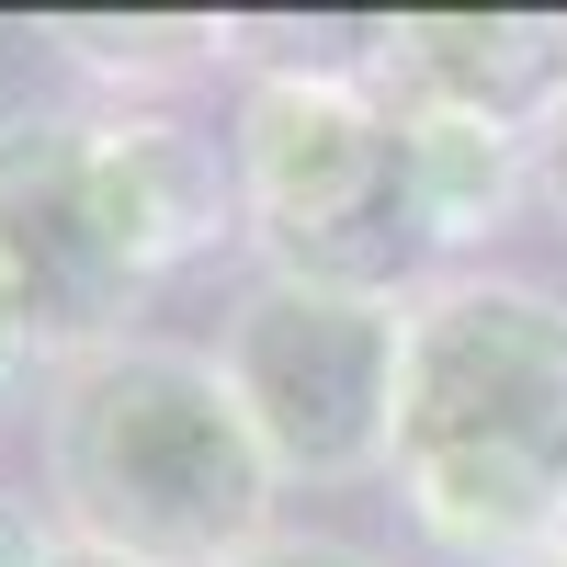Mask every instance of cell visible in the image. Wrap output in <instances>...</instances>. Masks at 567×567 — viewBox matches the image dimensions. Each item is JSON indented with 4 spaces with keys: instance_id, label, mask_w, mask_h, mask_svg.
Instances as JSON below:
<instances>
[{
    "instance_id": "cell-1",
    "label": "cell",
    "mask_w": 567,
    "mask_h": 567,
    "mask_svg": "<svg viewBox=\"0 0 567 567\" xmlns=\"http://www.w3.org/2000/svg\"><path fill=\"white\" fill-rule=\"evenodd\" d=\"M386 477L465 567H534L567 545V296L523 272L420 284Z\"/></svg>"
},
{
    "instance_id": "cell-2",
    "label": "cell",
    "mask_w": 567,
    "mask_h": 567,
    "mask_svg": "<svg viewBox=\"0 0 567 567\" xmlns=\"http://www.w3.org/2000/svg\"><path fill=\"white\" fill-rule=\"evenodd\" d=\"M45 499L58 534L125 567H239L272 545V454L216 352L103 341L45 374Z\"/></svg>"
},
{
    "instance_id": "cell-3",
    "label": "cell",
    "mask_w": 567,
    "mask_h": 567,
    "mask_svg": "<svg viewBox=\"0 0 567 567\" xmlns=\"http://www.w3.org/2000/svg\"><path fill=\"white\" fill-rule=\"evenodd\" d=\"M239 216L296 284L352 296H420V194H409V114L374 91V69H261L227 125Z\"/></svg>"
},
{
    "instance_id": "cell-4",
    "label": "cell",
    "mask_w": 567,
    "mask_h": 567,
    "mask_svg": "<svg viewBox=\"0 0 567 567\" xmlns=\"http://www.w3.org/2000/svg\"><path fill=\"white\" fill-rule=\"evenodd\" d=\"M409 307L420 296H352V284H296V272H261L239 296L216 374L284 488L386 477L398 386H409Z\"/></svg>"
},
{
    "instance_id": "cell-5",
    "label": "cell",
    "mask_w": 567,
    "mask_h": 567,
    "mask_svg": "<svg viewBox=\"0 0 567 567\" xmlns=\"http://www.w3.org/2000/svg\"><path fill=\"white\" fill-rule=\"evenodd\" d=\"M148 272L125 261L103 182H91V114H0V329L34 363H80L136 341Z\"/></svg>"
},
{
    "instance_id": "cell-6",
    "label": "cell",
    "mask_w": 567,
    "mask_h": 567,
    "mask_svg": "<svg viewBox=\"0 0 567 567\" xmlns=\"http://www.w3.org/2000/svg\"><path fill=\"white\" fill-rule=\"evenodd\" d=\"M374 91L398 114H465V125L534 136L567 103V12H409L386 23Z\"/></svg>"
},
{
    "instance_id": "cell-7",
    "label": "cell",
    "mask_w": 567,
    "mask_h": 567,
    "mask_svg": "<svg viewBox=\"0 0 567 567\" xmlns=\"http://www.w3.org/2000/svg\"><path fill=\"white\" fill-rule=\"evenodd\" d=\"M91 182H103V216L136 272H171L216 239H239V159H227V136H205L194 114L171 103H114L91 114Z\"/></svg>"
},
{
    "instance_id": "cell-8",
    "label": "cell",
    "mask_w": 567,
    "mask_h": 567,
    "mask_svg": "<svg viewBox=\"0 0 567 567\" xmlns=\"http://www.w3.org/2000/svg\"><path fill=\"white\" fill-rule=\"evenodd\" d=\"M409 194H420L432 261H454L534 194V136H499V125H465V114H409Z\"/></svg>"
},
{
    "instance_id": "cell-9",
    "label": "cell",
    "mask_w": 567,
    "mask_h": 567,
    "mask_svg": "<svg viewBox=\"0 0 567 567\" xmlns=\"http://www.w3.org/2000/svg\"><path fill=\"white\" fill-rule=\"evenodd\" d=\"M239 567H386V556L352 545V534H272V545H250Z\"/></svg>"
},
{
    "instance_id": "cell-10",
    "label": "cell",
    "mask_w": 567,
    "mask_h": 567,
    "mask_svg": "<svg viewBox=\"0 0 567 567\" xmlns=\"http://www.w3.org/2000/svg\"><path fill=\"white\" fill-rule=\"evenodd\" d=\"M534 205L556 216V239H567V103L534 125Z\"/></svg>"
},
{
    "instance_id": "cell-11",
    "label": "cell",
    "mask_w": 567,
    "mask_h": 567,
    "mask_svg": "<svg viewBox=\"0 0 567 567\" xmlns=\"http://www.w3.org/2000/svg\"><path fill=\"white\" fill-rule=\"evenodd\" d=\"M45 556H58V534H45L23 499H0V567H45Z\"/></svg>"
},
{
    "instance_id": "cell-12",
    "label": "cell",
    "mask_w": 567,
    "mask_h": 567,
    "mask_svg": "<svg viewBox=\"0 0 567 567\" xmlns=\"http://www.w3.org/2000/svg\"><path fill=\"white\" fill-rule=\"evenodd\" d=\"M23 374H34V352L12 341V329H0V409H12V398H23Z\"/></svg>"
},
{
    "instance_id": "cell-13",
    "label": "cell",
    "mask_w": 567,
    "mask_h": 567,
    "mask_svg": "<svg viewBox=\"0 0 567 567\" xmlns=\"http://www.w3.org/2000/svg\"><path fill=\"white\" fill-rule=\"evenodd\" d=\"M45 567H125V556H91V545H69V534H58V556H45Z\"/></svg>"
},
{
    "instance_id": "cell-14",
    "label": "cell",
    "mask_w": 567,
    "mask_h": 567,
    "mask_svg": "<svg viewBox=\"0 0 567 567\" xmlns=\"http://www.w3.org/2000/svg\"><path fill=\"white\" fill-rule=\"evenodd\" d=\"M534 567H567V545H556V556H534Z\"/></svg>"
}]
</instances>
